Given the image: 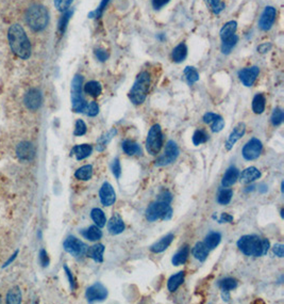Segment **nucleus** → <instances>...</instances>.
Wrapping results in <instances>:
<instances>
[{"instance_id": "nucleus-1", "label": "nucleus", "mask_w": 284, "mask_h": 304, "mask_svg": "<svg viewBox=\"0 0 284 304\" xmlns=\"http://www.w3.org/2000/svg\"><path fill=\"white\" fill-rule=\"evenodd\" d=\"M7 40H9V44L12 52L17 56V57L27 60L31 56V43L26 34L23 28L18 25V24H14L9 30H7Z\"/></svg>"}, {"instance_id": "nucleus-2", "label": "nucleus", "mask_w": 284, "mask_h": 304, "mask_svg": "<svg viewBox=\"0 0 284 304\" xmlns=\"http://www.w3.org/2000/svg\"><path fill=\"white\" fill-rule=\"evenodd\" d=\"M239 249L247 256H263L269 252L271 244L266 238H260L257 235L242 236L238 242Z\"/></svg>"}, {"instance_id": "nucleus-3", "label": "nucleus", "mask_w": 284, "mask_h": 304, "mask_svg": "<svg viewBox=\"0 0 284 304\" xmlns=\"http://www.w3.org/2000/svg\"><path fill=\"white\" fill-rule=\"evenodd\" d=\"M26 22L31 30L35 32L43 31L49 22V13L44 6L33 4L27 10Z\"/></svg>"}, {"instance_id": "nucleus-4", "label": "nucleus", "mask_w": 284, "mask_h": 304, "mask_svg": "<svg viewBox=\"0 0 284 304\" xmlns=\"http://www.w3.org/2000/svg\"><path fill=\"white\" fill-rule=\"evenodd\" d=\"M150 86V75L147 72H142L136 77L135 82L129 92V98L134 105H141L146 100Z\"/></svg>"}, {"instance_id": "nucleus-5", "label": "nucleus", "mask_w": 284, "mask_h": 304, "mask_svg": "<svg viewBox=\"0 0 284 304\" xmlns=\"http://www.w3.org/2000/svg\"><path fill=\"white\" fill-rule=\"evenodd\" d=\"M82 84L83 77L76 75L71 82V105L74 112H83L87 102L82 96Z\"/></svg>"}, {"instance_id": "nucleus-6", "label": "nucleus", "mask_w": 284, "mask_h": 304, "mask_svg": "<svg viewBox=\"0 0 284 304\" xmlns=\"http://www.w3.org/2000/svg\"><path fill=\"white\" fill-rule=\"evenodd\" d=\"M173 210L167 203L155 202L149 205L146 210V218L149 222H155L157 220H168L172 218Z\"/></svg>"}, {"instance_id": "nucleus-7", "label": "nucleus", "mask_w": 284, "mask_h": 304, "mask_svg": "<svg viewBox=\"0 0 284 304\" xmlns=\"http://www.w3.org/2000/svg\"><path fill=\"white\" fill-rule=\"evenodd\" d=\"M163 146V134H162L161 126L153 125L148 132L147 140H146V148L150 155H157Z\"/></svg>"}, {"instance_id": "nucleus-8", "label": "nucleus", "mask_w": 284, "mask_h": 304, "mask_svg": "<svg viewBox=\"0 0 284 304\" xmlns=\"http://www.w3.org/2000/svg\"><path fill=\"white\" fill-rule=\"evenodd\" d=\"M63 246L65 251L68 252L69 254L74 256V258H82L87 250L86 244L74 236H69L66 240H65Z\"/></svg>"}, {"instance_id": "nucleus-9", "label": "nucleus", "mask_w": 284, "mask_h": 304, "mask_svg": "<svg viewBox=\"0 0 284 304\" xmlns=\"http://www.w3.org/2000/svg\"><path fill=\"white\" fill-rule=\"evenodd\" d=\"M178 156H179V148H178L177 144L174 141L170 140L166 143L164 154L158 158V160L156 162V166H168L170 164H173Z\"/></svg>"}, {"instance_id": "nucleus-10", "label": "nucleus", "mask_w": 284, "mask_h": 304, "mask_svg": "<svg viewBox=\"0 0 284 304\" xmlns=\"http://www.w3.org/2000/svg\"><path fill=\"white\" fill-rule=\"evenodd\" d=\"M263 146L262 142L257 138L250 139L243 148V157L246 160H255L261 155Z\"/></svg>"}, {"instance_id": "nucleus-11", "label": "nucleus", "mask_w": 284, "mask_h": 304, "mask_svg": "<svg viewBox=\"0 0 284 304\" xmlns=\"http://www.w3.org/2000/svg\"><path fill=\"white\" fill-rule=\"evenodd\" d=\"M23 102H25V106L29 110L31 111L37 110L40 106H42L43 102L42 93H40V91L37 89H30L25 95Z\"/></svg>"}, {"instance_id": "nucleus-12", "label": "nucleus", "mask_w": 284, "mask_h": 304, "mask_svg": "<svg viewBox=\"0 0 284 304\" xmlns=\"http://www.w3.org/2000/svg\"><path fill=\"white\" fill-rule=\"evenodd\" d=\"M108 296V290L101 283H95L91 287L87 288L85 297L88 302L102 301Z\"/></svg>"}, {"instance_id": "nucleus-13", "label": "nucleus", "mask_w": 284, "mask_h": 304, "mask_svg": "<svg viewBox=\"0 0 284 304\" xmlns=\"http://www.w3.org/2000/svg\"><path fill=\"white\" fill-rule=\"evenodd\" d=\"M16 156L23 162H30L35 157V148L31 142L22 141L16 148Z\"/></svg>"}, {"instance_id": "nucleus-14", "label": "nucleus", "mask_w": 284, "mask_h": 304, "mask_svg": "<svg viewBox=\"0 0 284 304\" xmlns=\"http://www.w3.org/2000/svg\"><path fill=\"white\" fill-rule=\"evenodd\" d=\"M276 16H277V11H276L275 8L266 6L261 15V18L259 20V27L263 31L270 30L276 20Z\"/></svg>"}, {"instance_id": "nucleus-15", "label": "nucleus", "mask_w": 284, "mask_h": 304, "mask_svg": "<svg viewBox=\"0 0 284 304\" xmlns=\"http://www.w3.org/2000/svg\"><path fill=\"white\" fill-rule=\"evenodd\" d=\"M99 196H100V201L103 206H111L116 201L115 191L109 182L103 184L100 189V192H99Z\"/></svg>"}, {"instance_id": "nucleus-16", "label": "nucleus", "mask_w": 284, "mask_h": 304, "mask_svg": "<svg viewBox=\"0 0 284 304\" xmlns=\"http://www.w3.org/2000/svg\"><path fill=\"white\" fill-rule=\"evenodd\" d=\"M259 73H260V68L258 66H253L240 70L239 77L243 84L246 86H251L255 84Z\"/></svg>"}, {"instance_id": "nucleus-17", "label": "nucleus", "mask_w": 284, "mask_h": 304, "mask_svg": "<svg viewBox=\"0 0 284 304\" xmlns=\"http://www.w3.org/2000/svg\"><path fill=\"white\" fill-rule=\"evenodd\" d=\"M204 122L211 125V130L213 132H220L225 127L224 118L213 112H208L204 116Z\"/></svg>"}, {"instance_id": "nucleus-18", "label": "nucleus", "mask_w": 284, "mask_h": 304, "mask_svg": "<svg viewBox=\"0 0 284 304\" xmlns=\"http://www.w3.org/2000/svg\"><path fill=\"white\" fill-rule=\"evenodd\" d=\"M245 132H246L245 123H239L237 126H235L233 132L230 134L229 138L226 141V148L230 150L234 146V144L245 134Z\"/></svg>"}, {"instance_id": "nucleus-19", "label": "nucleus", "mask_w": 284, "mask_h": 304, "mask_svg": "<svg viewBox=\"0 0 284 304\" xmlns=\"http://www.w3.org/2000/svg\"><path fill=\"white\" fill-rule=\"evenodd\" d=\"M125 230V223L119 214H114L108 223V230L112 235H118Z\"/></svg>"}, {"instance_id": "nucleus-20", "label": "nucleus", "mask_w": 284, "mask_h": 304, "mask_svg": "<svg viewBox=\"0 0 284 304\" xmlns=\"http://www.w3.org/2000/svg\"><path fill=\"white\" fill-rule=\"evenodd\" d=\"M240 176V180L243 184H250L255 182L256 180L260 178V176H261V172H260L257 168L255 166H250L247 168L246 170H244L242 172Z\"/></svg>"}, {"instance_id": "nucleus-21", "label": "nucleus", "mask_w": 284, "mask_h": 304, "mask_svg": "<svg viewBox=\"0 0 284 304\" xmlns=\"http://www.w3.org/2000/svg\"><path fill=\"white\" fill-rule=\"evenodd\" d=\"M239 175H240V173L237 168L230 166L229 169L226 171L224 178H223V180H222L223 187L227 188V187H230V186L234 185L235 182L239 180Z\"/></svg>"}, {"instance_id": "nucleus-22", "label": "nucleus", "mask_w": 284, "mask_h": 304, "mask_svg": "<svg viewBox=\"0 0 284 304\" xmlns=\"http://www.w3.org/2000/svg\"><path fill=\"white\" fill-rule=\"evenodd\" d=\"M175 236L173 234H168L165 237L162 238L161 240H159L158 242H156L155 244H152L150 246V251L152 253H161L165 251L167 248L170 246V244L173 242Z\"/></svg>"}, {"instance_id": "nucleus-23", "label": "nucleus", "mask_w": 284, "mask_h": 304, "mask_svg": "<svg viewBox=\"0 0 284 304\" xmlns=\"http://www.w3.org/2000/svg\"><path fill=\"white\" fill-rule=\"evenodd\" d=\"M103 252H104V246L101 244H95L90 246L86 250V255L88 258L95 260L96 262H103Z\"/></svg>"}, {"instance_id": "nucleus-24", "label": "nucleus", "mask_w": 284, "mask_h": 304, "mask_svg": "<svg viewBox=\"0 0 284 304\" xmlns=\"http://www.w3.org/2000/svg\"><path fill=\"white\" fill-rule=\"evenodd\" d=\"M93 152V148L90 144H80L72 148L71 154L75 155L77 160H82L86 157L90 156Z\"/></svg>"}, {"instance_id": "nucleus-25", "label": "nucleus", "mask_w": 284, "mask_h": 304, "mask_svg": "<svg viewBox=\"0 0 284 304\" xmlns=\"http://www.w3.org/2000/svg\"><path fill=\"white\" fill-rule=\"evenodd\" d=\"M186 56H188V47H186V45L184 43H180L179 45H177L174 48L172 58H173L174 62L180 63V62L184 61Z\"/></svg>"}, {"instance_id": "nucleus-26", "label": "nucleus", "mask_w": 284, "mask_h": 304, "mask_svg": "<svg viewBox=\"0 0 284 304\" xmlns=\"http://www.w3.org/2000/svg\"><path fill=\"white\" fill-rule=\"evenodd\" d=\"M209 255V249L204 242H197L193 249V256L199 262H205Z\"/></svg>"}, {"instance_id": "nucleus-27", "label": "nucleus", "mask_w": 284, "mask_h": 304, "mask_svg": "<svg viewBox=\"0 0 284 304\" xmlns=\"http://www.w3.org/2000/svg\"><path fill=\"white\" fill-rule=\"evenodd\" d=\"M237 29H238V22H235V20H230L228 22H226L225 25L223 26V28L221 29V38H222V41H224V40L234 36Z\"/></svg>"}, {"instance_id": "nucleus-28", "label": "nucleus", "mask_w": 284, "mask_h": 304, "mask_svg": "<svg viewBox=\"0 0 284 304\" xmlns=\"http://www.w3.org/2000/svg\"><path fill=\"white\" fill-rule=\"evenodd\" d=\"M184 276H185V274H184L183 271H181V272H178L177 274H175V276H173L172 278H170L168 280V283H167L168 290L172 292H176L178 290V288L180 287V285L183 283Z\"/></svg>"}, {"instance_id": "nucleus-29", "label": "nucleus", "mask_w": 284, "mask_h": 304, "mask_svg": "<svg viewBox=\"0 0 284 304\" xmlns=\"http://www.w3.org/2000/svg\"><path fill=\"white\" fill-rule=\"evenodd\" d=\"M189 255H190V248L188 246H185L182 248V249L179 252H177L175 254V256H174L173 260H172L173 265H175V266L183 265V264L186 260H188Z\"/></svg>"}, {"instance_id": "nucleus-30", "label": "nucleus", "mask_w": 284, "mask_h": 304, "mask_svg": "<svg viewBox=\"0 0 284 304\" xmlns=\"http://www.w3.org/2000/svg\"><path fill=\"white\" fill-rule=\"evenodd\" d=\"M123 150L127 155H130V156L141 155V153H142L139 144L131 140H126L123 142Z\"/></svg>"}, {"instance_id": "nucleus-31", "label": "nucleus", "mask_w": 284, "mask_h": 304, "mask_svg": "<svg viewBox=\"0 0 284 304\" xmlns=\"http://www.w3.org/2000/svg\"><path fill=\"white\" fill-rule=\"evenodd\" d=\"M84 92L93 98H98L102 92L101 84L98 82H88L84 86Z\"/></svg>"}, {"instance_id": "nucleus-32", "label": "nucleus", "mask_w": 284, "mask_h": 304, "mask_svg": "<svg viewBox=\"0 0 284 304\" xmlns=\"http://www.w3.org/2000/svg\"><path fill=\"white\" fill-rule=\"evenodd\" d=\"M82 235L90 242H97L102 237V232L97 226H93L88 228L86 230L82 232Z\"/></svg>"}, {"instance_id": "nucleus-33", "label": "nucleus", "mask_w": 284, "mask_h": 304, "mask_svg": "<svg viewBox=\"0 0 284 304\" xmlns=\"http://www.w3.org/2000/svg\"><path fill=\"white\" fill-rule=\"evenodd\" d=\"M221 240H222V235L220 233H216V232H212V233H210L206 237L204 244L207 246L209 250H213L218 244H220Z\"/></svg>"}, {"instance_id": "nucleus-34", "label": "nucleus", "mask_w": 284, "mask_h": 304, "mask_svg": "<svg viewBox=\"0 0 284 304\" xmlns=\"http://www.w3.org/2000/svg\"><path fill=\"white\" fill-rule=\"evenodd\" d=\"M265 96L263 94H257L253 100V110L255 114H261L265 110Z\"/></svg>"}, {"instance_id": "nucleus-35", "label": "nucleus", "mask_w": 284, "mask_h": 304, "mask_svg": "<svg viewBox=\"0 0 284 304\" xmlns=\"http://www.w3.org/2000/svg\"><path fill=\"white\" fill-rule=\"evenodd\" d=\"M92 175H93V166L87 164V166H81L80 169H78L75 173V176L80 180H88L92 178Z\"/></svg>"}, {"instance_id": "nucleus-36", "label": "nucleus", "mask_w": 284, "mask_h": 304, "mask_svg": "<svg viewBox=\"0 0 284 304\" xmlns=\"http://www.w3.org/2000/svg\"><path fill=\"white\" fill-rule=\"evenodd\" d=\"M239 42V36L237 34H234L228 38H226L223 41L222 44V52L225 54H229L231 52V50L237 45V43Z\"/></svg>"}, {"instance_id": "nucleus-37", "label": "nucleus", "mask_w": 284, "mask_h": 304, "mask_svg": "<svg viewBox=\"0 0 284 304\" xmlns=\"http://www.w3.org/2000/svg\"><path fill=\"white\" fill-rule=\"evenodd\" d=\"M21 302V292L19 287L15 286L9 290L6 294V303L10 304H19Z\"/></svg>"}, {"instance_id": "nucleus-38", "label": "nucleus", "mask_w": 284, "mask_h": 304, "mask_svg": "<svg viewBox=\"0 0 284 304\" xmlns=\"http://www.w3.org/2000/svg\"><path fill=\"white\" fill-rule=\"evenodd\" d=\"M91 217L98 228H103L105 226L107 218H105V214L101 210H99V208H94L91 212Z\"/></svg>"}, {"instance_id": "nucleus-39", "label": "nucleus", "mask_w": 284, "mask_h": 304, "mask_svg": "<svg viewBox=\"0 0 284 304\" xmlns=\"http://www.w3.org/2000/svg\"><path fill=\"white\" fill-rule=\"evenodd\" d=\"M184 76H185L186 82H188V84L190 86H192L193 84H195V82H198V80H199L198 72L196 70V68H193V66L185 68V70H184Z\"/></svg>"}, {"instance_id": "nucleus-40", "label": "nucleus", "mask_w": 284, "mask_h": 304, "mask_svg": "<svg viewBox=\"0 0 284 304\" xmlns=\"http://www.w3.org/2000/svg\"><path fill=\"white\" fill-rule=\"evenodd\" d=\"M116 134V130H110L107 134H103L102 137L99 138L98 143H97V150L102 152L105 148H107V144L112 140V138Z\"/></svg>"}, {"instance_id": "nucleus-41", "label": "nucleus", "mask_w": 284, "mask_h": 304, "mask_svg": "<svg viewBox=\"0 0 284 304\" xmlns=\"http://www.w3.org/2000/svg\"><path fill=\"white\" fill-rule=\"evenodd\" d=\"M232 196H233V191L231 189H222L220 191V194H218V196H217V202L220 204H223V205H227L229 204L231 198H232Z\"/></svg>"}, {"instance_id": "nucleus-42", "label": "nucleus", "mask_w": 284, "mask_h": 304, "mask_svg": "<svg viewBox=\"0 0 284 304\" xmlns=\"http://www.w3.org/2000/svg\"><path fill=\"white\" fill-rule=\"evenodd\" d=\"M218 285H220L223 292H230V290H233L234 288L238 286V282L235 278H226L222 280V281H220Z\"/></svg>"}, {"instance_id": "nucleus-43", "label": "nucleus", "mask_w": 284, "mask_h": 304, "mask_svg": "<svg viewBox=\"0 0 284 304\" xmlns=\"http://www.w3.org/2000/svg\"><path fill=\"white\" fill-rule=\"evenodd\" d=\"M71 15H72V11H70V10H67V11L63 12V15L61 16V18L59 20V26H58L60 34H63L64 32H65V30H66L67 24H68V22H69V20L71 18Z\"/></svg>"}, {"instance_id": "nucleus-44", "label": "nucleus", "mask_w": 284, "mask_h": 304, "mask_svg": "<svg viewBox=\"0 0 284 304\" xmlns=\"http://www.w3.org/2000/svg\"><path fill=\"white\" fill-rule=\"evenodd\" d=\"M206 2L207 4H209L214 14H220L224 11L226 6L224 0H206Z\"/></svg>"}, {"instance_id": "nucleus-45", "label": "nucleus", "mask_w": 284, "mask_h": 304, "mask_svg": "<svg viewBox=\"0 0 284 304\" xmlns=\"http://www.w3.org/2000/svg\"><path fill=\"white\" fill-rule=\"evenodd\" d=\"M209 139V136L206 134L205 130H198L195 132L194 136H193V143L195 146H200L202 143H206Z\"/></svg>"}, {"instance_id": "nucleus-46", "label": "nucleus", "mask_w": 284, "mask_h": 304, "mask_svg": "<svg viewBox=\"0 0 284 304\" xmlns=\"http://www.w3.org/2000/svg\"><path fill=\"white\" fill-rule=\"evenodd\" d=\"M283 120H284V114H283L282 109L276 108L274 110V112H273V114H272V123H273V125H275V126L280 125L283 122Z\"/></svg>"}, {"instance_id": "nucleus-47", "label": "nucleus", "mask_w": 284, "mask_h": 304, "mask_svg": "<svg viewBox=\"0 0 284 304\" xmlns=\"http://www.w3.org/2000/svg\"><path fill=\"white\" fill-rule=\"evenodd\" d=\"M83 112L88 116H96L99 112V107L97 105V102H91L90 104H87Z\"/></svg>"}, {"instance_id": "nucleus-48", "label": "nucleus", "mask_w": 284, "mask_h": 304, "mask_svg": "<svg viewBox=\"0 0 284 304\" xmlns=\"http://www.w3.org/2000/svg\"><path fill=\"white\" fill-rule=\"evenodd\" d=\"M74 0H54V6L61 12H65L69 9Z\"/></svg>"}, {"instance_id": "nucleus-49", "label": "nucleus", "mask_w": 284, "mask_h": 304, "mask_svg": "<svg viewBox=\"0 0 284 304\" xmlns=\"http://www.w3.org/2000/svg\"><path fill=\"white\" fill-rule=\"evenodd\" d=\"M110 2V0H102L101 2V4H100V6L97 8V10H95L94 12H92V13H90V18H99L100 16L102 15V13H103V11H104V9H105V6H108V4Z\"/></svg>"}, {"instance_id": "nucleus-50", "label": "nucleus", "mask_w": 284, "mask_h": 304, "mask_svg": "<svg viewBox=\"0 0 284 304\" xmlns=\"http://www.w3.org/2000/svg\"><path fill=\"white\" fill-rule=\"evenodd\" d=\"M85 132H86V125H85V123L82 121V120H78V121L76 122V127H75L74 134L78 136V137H80V136L85 134Z\"/></svg>"}, {"instance_id": "nucleus-51", "label": "nucleus", "mask_w": 284, "mask_h": 304, "mask_svg": "<svg viewBox=\"0 0 284 304\" xmlns=\"http://www.w3.org/2000/svg\"><path fill=\"white\" fill-rule=\"evenodd\" d=\"M172 200H173V196L167 190L162 191L161 194L158 196V201L159 202H163V203L170 204V202H172Z\"/></svg>"}, {"instance_id": "nucleus-52", "label": "nucleus", "mask_w": 284, "mask_h": 304, "mask_svg": "<svg viewBox=\"0 0 284 304\" xmlns=\"http://www.w3.org/2000/svg\"><path fill=\"white\" fill-rule=\"evenodd\" d=\"M95 56L96 58L98 59L100 62H104L107 61L109 58V54L105 52L104 50H101V48H96L95 50Z\"/></svg>"}, {"instance_id": "nucleus-53", "label": "nucleus", "mask_w": 284, "mask_h": 304, "mask_svg": "<svg viewBox=\"0 0 284 304\" xmlns=\"http://www.w3.org/2000/svg\"><path fill=\"white\" fill-rule=\"evenodd\" d=\"M112 172H113V174L115 175L116 178H120L121 166H120V162H119V159L118 158H116L114 160V162H113V164H112Z\"/></svg>"}, {"instance_id": "nucleus-54", "label": "nucleus", "mask_w": 284, "mask_h": 304, "mask_svg": "<svg viewBox=\"0 0 284 304\" xmlns=\"http://www.w3.org/2000/svg\"><path fill=\"white\" fill-rule=\"evenodd\" d=\"M39 260H40V264H42L43 267H47L48 265H49V258H48L47 252L45 250H40Z\"/></svg>"}, {"instance_id": "nucleus-55", "label": "nucleus", "mask_w": 284, "mask_h": 304, "mask_svg": "<svg viewBox=\"0 0 284 304\" xmlns=\"http://www.w3.org/2000/svg\"><path fill=\"white\" fill-rule=\"evenodd\" d=\"M169 2L170 0H152V6L155 10H160L164 6H166Z\"/></svg>"}, {"instance_id": "nucleus-56", "label": "nucleus", "mask_w": 284, "mask_h": 304, "mask_svg": "<svg viewBox=\"0 0 284 304\" xmlns=\"http://www.w3.org/2000/svg\"><path fill=\"white\" fill-rule=\"evenodd\" d=\"M64 270H65V272H66V276H67V278L69 280V284H70L71 290H75V288H76V283H75L74 276H72V274H71V271L69 270V268L66 265L64 266Z\"/></svg>"}, {"instance_id": "nucleus-57", "label": "nucleus", "mask_w": 284, "mask_h": 304, "mask_svg": "<svg viewBox=\"0 0 284 304\" xmlns=\"http://www.w3.org/2000/svg\"><path fill=\"white\" fill-rule=\"evenodd\" d=\"M273 251L276 255L279 256V258H283V256H284V246L281 244H275V246L273 248Z\"/></svg>"}, {"instance_id": "nucleus-58", "label": "nucleus", "mask_w": 284, "mask_h": 304, "mask_svg": "<svg viewBox=\"0 0 284 304\" xmlns=\"http://www.w3.org/2000/svg\"><path fill=\"white\" fill-rule=\"evenodd\" d=\"M271 48H272L271 43H264V44H261V45H260V46L258 47V50H259V52L265 54V52H269V50H271Z\"/></svg>"}, {"instance_id": "nucleus-59", "label": "nucleus", "mask_w": 284, "mask_h": 304, "mask_svg": "<svg viewBox=\"0 0 284 304\" xmlns=\"http://www.w3.org/2000/svg\"><path fill=\"white\" fill-rule=\"evenodd\" d=\"M233 217L229 214H222V217L220 219V223H225V222H232Z\"/></svg>"}, {"instance_id": "nucleus-60", "label": "nucleus", "mask_w": 284, "mask_h": 304, "mask_svg": "<svg viewBox=\"0 0 284 304\" xmlns=\"http://www.w3.org/2000/svg\"><path fill=\"white\" fill-rule=\"evenodd\" d=\"M16 255H17V252H16V253H15V254L12 256V258H11L9 260H7V262H5V265H4V266H7V265H9V264H11V262L14 260V258H16Z\"/></svg>"}, {"instance_id": "nucleus-61", "label": "nucleus", "mask_w": 284, "mask_h": 304, "mask_svg": "<svg viewBox=\"0 0 284 304\" xmlns=\"http://www.w3.org/2000/svg\"><path fill=\"white\" fill-rule=\"evenodd\" d=\"M0 303H1V296H0Z\"/></svg>"}]
</instances>
